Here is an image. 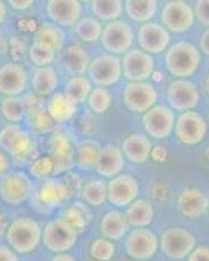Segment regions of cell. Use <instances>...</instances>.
Instances as JSON below:
<instances>
[{"label":"cell","mask_w":209,"mask_h":261,"mask_svg":"<svg viewBox=\"0 0 209 261\" xmlns=\"http://www.w3.org/2000/svg\"><path fill=\"white\" fill-rule=\"evenodd\" d=\"M203 54L197 46L187 41H178L167 48L164 57L165 68L175 79L188 80L200 68Z\"/></svg>","instance_id":"obj_1"},{"label":"cell","mask_w":209,"mask_h":261,"mask_svg":"<svg viewBox=\"0 0 209 261\" xmlns=\"http://www.w3.org/2000/svg\"><path fill=\"white\" fill-rule=\"evenodd\" d=\"M7 242L16 253H30L42 241V227L36 220L24 217L13 221L6 232Z\"/></svg>","instance_id":"obj_2"},{"label":"cell","mask_w":209,"mask_h":261,"mask_svg":"<svg viewBox=\"0 0 209 261\" xmlns=\"http://www.w3.org/2000/svg\"><path fill=\"white\" fill-rule=\"evenodd\" d=\"M159 98V89L149 81L127 83L122 92L125 109L134 114H145L157 105Z\"/></svg>","instance_id":"obj_3"},{"label":"cell","mask_w":209,"mask_h":261,"mask_svg":"<svg viewBox=\"0 0 209 261\" xmlns=\"http://www.w3.org/2000/svg\"><path fill=\"white\" fill-rule=\"evenodd\" d=\"M124 252L136 261L153 258L160 248V238L148 227L134 228L124 237Z\"/></svg>","instance_id":"obj_4"},{"label":"cell","mask_w":209,"mask_h":261,"mask_svg":"<svg viewBox=\"0 0 209 261\" xmlns=\"http://www.w3.org/2000/svg\"><path fill=\"white\" fill-rule=\"evenodd\" d=\"M101 45L111 55H124L131 50L135 42V32L131 24L124 20L111 21L103 27Z\"/></svg>","instance_id":"obj_5"},{"label":"cell","mask_w":209,"mask_h":261,"mask_svg":"<svg viewBox=\"0 0 209 261\" xmlns=\"http://www.w3.org/2000/svg\"><path fill=\"white\" fill-rule=\"evenodd\" d=\"M208 124L201 114L191 110L180 113L175 119L174 135L176 141L186 146H195L200 144L206 136Z\"/></svg>","instance_id":"obj_6"},{"label":"cell","mask_w":209,"mask_h":261,"mask_svg":"<svg viewBox=\"0 0 209 261\" xmlns=\"http://www.w3.org/2000/svg\"><path fill=\"white\" fill-rule=\"evenodd\" d=\"M161 24L170 33L183 34L195 25L194 7L183 0H171L164 4L160 13Z\"/></svg>","instance_id":"obj_7"},{"label":"cell","mask_w":209,"mask_h":261,"mask_svg":"<svg viewBox=\"0 0 209 261\" xmlns=\"http://www.w3.org/2000/svg\"><path fill=\"white\" fill-rule=\"evenodd\" d=\"M160 248L171 260H183L196 248V238L190 230L170 227L160 237Z\"/></svg>","instance_id":"obj_8"},{"label":"cell","mask_w":209,"mask_h":261,"mask_svg":"<svg viewBox=\"0 0 209 261\" xmlns=\"http://www.w3.org/2000/svg\"><path fill=\"white\" fill-rule=\"evenodd\" d=\"M77 238L79 232L62 218L48 221L42 231V239L45 247L57 255L67 253L69 249L73 248Z\"/></svg>","instance_id":"obj_9"},{"label":"cell","mask_w":209,"mask_h":261,"mask_svg":"<svg viewBox=\"0 0 209 261\" xmlns=\"http://www.w3.org/2000/svg\"><path fill=\"white\" fill-rule=\"evenodd\" d=\"M166 102L167 106L173 111L186 113L194 110L200 103L201 94L196 84L191 80H176L171 81L166 88Z\"/></svg>","instance_id":"obj_10"},{"label":"cell","mask_w":209,"mask_h":261,"mask_svg":"<svg viewBox=\"0 0 209 261\" xmlns=\"http://www.w3.org/2000/svg\"><path fill=\"white\" fill-rule=\"evenodd\" d=\"M175 113L166 105H155L143 114L141 124L145 134L154 140H165L174 134Z\"/></svg>","instance_id":"obj_11"},{"label":"cell","mask_w":209,"mask_h":261,"mask_svg":"<svg viewBox=\"0 0 209 261\" xmlns=\"http://www.w3.org/2000/svg\"><path fill=\"white\" fill-rule=\"evenodd\" d=\"M90 83L101 88H109L119 83L122 79V60L111 54H101L90 60L89 68Z\"/></svg>","instance_id":"obj_12"},{"label":"cell","mask_w":209,"mask_h":261,"mask_svg":"<svg viewBox=\"0 0 209 261\" xmlns=\"http://www.w3.org/2000/svg\"><path fill=\"white\" fill-rule=\"evenodd\" d=\"M0 148L15 160H25L33 151V140L20 124L4 125L0 129Z\"/></svg>","instance_id":"obj_13"},{"label":"cell","mask_w":209,"mask_h":261,"mask_svg":"<svg viewBox=\"0 0 209 261\" xmlns=\"http://www.w3.org/2000/svg\"><path fill=\"white\" fill-rule=\"evenodd\" d=\"M123 77L132 81H148L155 69V60L153 55L140 50L131 48L128 53L123 55L122 59Z\"/></svg>","instance_id":"obj_14"},{"label":"cell","mask_w":209,"mask_h":261,"mask_svg":"<svg viewBox=\"0 0 209 261\" xmlns=\"http://www.w3.org/2000/svg\"><path fill=\"white\" fill-rule=\"evenodd\" d=\"M136 38H138L140 50L150 55L166 53V50L171 45L170 32L157 21H150V22L140 25Z\"/></svg>","instance_id":"obj_15"},{"label":"cell","mask_w":209,"mask_h":261,"mask_svg":"<svg viewBox=\"0 0 209 261\" xmlns=\"http://www.w3.org/2000/svg\"><path fill=\"white\" fill-rule=\"evenodd\" d=\"M140 195V183L134 175L122 172L108 183V201L115 208H127L138 200Z\"/></svg>","instance_id":"obj_16"},{"label":"cell","mask_w":209,"mask_h":261,"mask_svg":"<svg viewBox=\"0 0 209 261\" xmlns=\"http://www.w3.org/2000/svg\"><path fill=\"white\" fill-rule=\"evenodd\" d=\"M32 181L27 174L11 171L0 179V197L9 205H20L29 199Z\"/></svg>","instance_id":"obj_17"},{"label":"cell","mask_w":209,"mask_h":261,"mask_svg":"<svg viewBox=\"0 0 209 261\" xmlns=\"http://www.w3.org/2000/svg\"><path fill=\"white\" fill-rule=\"evenodd\" d=\"M50 160L54 166V174L67 172L75 165V145L66 132H55L51 137Z\"/></svg>","instance_id":"obj_18"},{"label":"cell","mask_w":209,"mask_h":261,"mask_svg":"<svg viewBox=\"0 0 209 261\" xmlns=\"http://www.w3.org/2000/svg\"><path fill=\"white\" fill-rule=\"evenodd\" d=\"M46 13L58 27L75 28L83 15V6L77 0H48Z\"/></svg>","instance_id":"obj_19"},{"label":"cell","mask_w":209,"mask_h":261,"mask_svg":"<svg viewBox=\"0 0 209 261\" xmlns=\"http://www.w3.org/2000/svg\"><path fill=\"white\" fill-rule=\"evenodd\" d=\"M29 76L24 65L16 62L6 63L0 67V93L7 97H18L28 86Z\"/></svg>","instance_id":"obj_20"},{"label":"cell","mask_w":209,"mask_h":261,"mask_svg":"<svg viewBox=\"0 0 209 261\" xmlns=\"http://www.w3.org/2000/svg\"><path fill=\"white\" fill-rule=\"evenodd\" d=\"M209 208L208 196L197 188H185L176 197V209L186 218H200Z\"/></svg>","instance_id":"obj_21"},{"label":"cell","mask_w":209,"mask_h":261,"mask_svg":"<svg viewBox=\"0 0 209 261\" xmlns=\"http://www.w3.org/2000/svg\"><path fill=\"white\" fill-rule=\"evenodd\" d=\"M125 166V158L122 149L115 145H104L99 150L94 170L99 176L113 179L122 174Z\"/></svg>","instance_id":"obj_22"},{"label":"cell","mask_w":209,"mask_h":261,"mask_svg":"<svg viewBox=\"0 0 209 261\" xmlns=\"http://www.w3.org/2000/svg\"><path fill=\"white\" fill-rule=\"evenodd\" d=\"M122 151L124 158L135 165H144L152 155V141L146 135L135 132L123 140Z\"/></svg>","instance_id":"obj_23"},{"label":"cell","mask_w":209,"mask_h":261,"mask_svg":"<svg viewBox=\"0 0 209 261\" xmlns=\"http://www.w3.org/2000/svg\"><path fill=\"white\" fill-rule=\"evenodd\" d=\"M71 191L63 178H48L41 184L39 201L48 208H57L71 197Z\"/></svg>","instance_id":"obj_24"},{"label":"cell","mask_w":209,"mask_h":261,"mask_svg":"<svg viewBox=\"0 0 209 261\" xmlns=\"http://www.w3.org/2000/svg\"><path fill=\"white\" fill-rule=\"evenodd\" d=\"M41 98L42 97H38V95H30L28 99H25V106H27V114L33 129L39 134H46L53 130L55 123L48 115L47 107L45 106L43 99Z\"/></svg>","instance_id":"obj_25"},{"label":"cell","mask_w":209,"mask_h":261,"mask_svg":"<svg viewBox=\"0 0 209 261\" xmlns=\"http://www.w3.org/2000/svg\"><path fill=\"white\" fill-rule=\"evenodd\" d=\"M90 55L87 48L80 45H71L64 48L62 54L63 68L72 76H84L90 64Z\"/></svg>","instance_id":"obj_26"},{"label":"cell","mask_w":209,"mask_h":261,"mask_svg":"<svg viewBox=\"0 0 209 261\" xmlns=\"http://www.w3.org/2000/svg\"><path fill=\"white\" fill-rule=\"evenodd\" d=\"M99 231L102 238H106L109 241H120L129 231V225L125 220L124 213L114 209L109 211L99 221Z\"/></svg>","instance_id":"obj_27"},{"label":"cell","mask_w":209,"mask_h":261,"mask_svg":"<svg viewBox=\"0 0 209 261\" xmlns=\"http://www.w3.org/2000/svg\"><path fill=\"white\" fill-rule=\"evenodd\" d=\"M124 217L134 228L148 227L154 220V208L149 200L138 199L125 208Z\"/></svg>","instance_id":"obj_28"},{"label":"cell","mask_w":209,"mask_h":261,"mask_svg":"<svg viewBox=\"0 0 209 261\" xmlns=\"http://www.w3.org/2000/svg\"><path fill=\"white\" fill-rule=\"evenodd\" d=\"M124 12L129 20L141 25L150 22L159 12V2L155 0H127L124 2Z\"/></svg>","instance_id":"obj_29"},{"label":"cell","mask_w":209,"mask_h":261,"mask_svg":"<svg viewBox=\"0 0 209 261\" xmlns=\"http://www.w3.org/2000/svg\"><path fill=\"white\" fill-rule=\"evenodd\" d=\"M59 84L58 73L53 67H38L32 76V88L38 97L53 95Z\"/></svg>","instance_id":"obj_30"},{"label":"cell","mask_w":209,"mask_h":261,"mask_svg":"<svg viewBox=\"0 0 209 261\" xmlns=\"http://www.w3.org/2000/svg\"><path fill=\"white\" fill-rule=\"evenodd\" d=\"M46 107H47V113L53 119V122L66 123L73 118L77 106L63 93H54Z\"/></svg>","instance_id":"obj_31"},{"label":"cell","mask_w":209,"mask_h":261,"mask_svg":"<svg viewBox=\"0 0 209 261\" xmlns=\"http://www.w3.org/2000/svg\"><path fill=\"white\" fill-rule=\"evenodd\" d=\"M89 4L93 17H96L101 22L120 20L124 13V2L120 0H94Z\"/></svg>","instance_id":"obj_32"},{"label":"cell","mask_w":209,"mask_h":261,"mask_svg":"<svg viewBox=\"0 0 209 261\" xmlns=\"http://www.w3.org/2000/svg\"><path fill=\"white\" fill-rule=\"evenodd\" d=\"M92 89V83L89 79L85 76H72L64 85L63 94L77 106V105L88 101V97H89Z\"/></svg>","instance_id":"obj_33"},{"label":"cell","mask_w":209,"mask_h":261,"mask_svg":"<svg viewBox=\"0 0 209 261\" xmlns=\"http://www.w3.org/2000/svg\"><path fill=\"white\" fill-rule=\"evenodd\" d=\"M81 197L90 206H101L108 201V183L102 179H90L81 187Z\"/></svg>","instance_id":"obj_34"},{"label":"cell","mask_w":209,"mask_h":261,"mask_svg":"<svg viewBox=\"0 0 209 261\" xmlns=\"http://www.w3.org/2000/svg\"><path fill=\"white\" fill-rule=\"evenodd\" d=\"M64 39H66V34L62 28L53 22H46L39 27L34 42L47 46V47L53 48L55 53H58L64 45Z\"/></svg>","instance_id":"obj_35"},{"label":"cell","mask_w":209,"mask_h":261,"mask_svg":"<svg viewBox=\"0 0 209 261\" xmlns=\"http://www.w3.org/2000/svg\"><path fill=\"white\" fill-rule=\"evenodd\" d=\"M60 218L80 234V231L85 230L87 226L89 225L90 212L87 205L83 202H73L63 211Z\"/></svg>","instance_id":"obj_36"},{"label":"cell","mask_w":209,"mask_h":261,"mask_svg":"<svg viewBox=\"0 0 209 261\" xmlns=\"http://www.w3.org/2000/svg\"><path fill=\"white\" fill-rule=\"evenodd\" d=\"M102 32H103V25L99 20H97L93 16H85L81 17L80 21L75 25L76 36L84 42L92 43L101 39Z\"/></svg>","instance_id":"obj_37"},{"label":"cell","mask_w":209,"mask_h":261,"mask_svg":"<svg viewBox=\"0 0 209 261\" xmlns=\"http://www.w3.org/2000/svg\"><path fill=\"white\" fill-rule=\"evenodd\" d=\"M2 114L9 123L18 124L27 115L25 101L18 97H7L2 102Z\"/></svg>","instance_id":"obj_38"},{"label":"cell","mask_w":209,"mask_h":261,"mask_svg":"<svg viewBox=\"0 0 209 261\" xmlns=\"http://www.w3.org/2000/svg\"><path fill=\"white\" fill-rule=\"evenodd\" d=\"M87 102L88 105H89V109L93 113L102 115V114L108 113L109 109L111 107L113 97H111V93L109 92L108 88L96 86V88H93L92 92H90Z\"/></svg>","instance_id":"obj_39"},{"label":"cell","mask_w":209,"mask_h":261,"mask_svg":"<svg viewBox=\"0 0 209 261\" xmlns=\"http://www.w3.org/2000/svg\"><path fill=\"white\" fill-rule=\"evenodd\" d=\"M99 150H101V148H99L98 144H96L92 140L83 141L76 150L77 151L79 166L85 170L94 169L97 160H98Z\"/></svg>","instance_id":"obj_40"},{"label":"cell","mask_w":209,"mask_h":261,"mask_svg":"<svg viewBox=\"0 0 209 261\" xmlns=\"http://www.w3.org/2000/svg\"><path fill=\"white\" fill-rule=\"evenodd\" d=\"M57 53L47 46L33 42V45L29 47V59L34 65L38 67H50L55 60Z\"/></svg>","instance_id":"obj_41"},{"label":"cell","mask_w":209,"mask_h":261,"mask_svg":"<svg viewBox=\"0 0 209 261\" xmlns=\"http://www.w3.org/2000/svg\"><path fill=\"white\" fill-rule=\"evenodd\" d=\"M117 247L106 238H97L92 242L89 253L97 261H110L115 256Z\"/></svg>","instance_id":"obj_42"},{"label":"cell","mask_w":209,"mask_h":261,"mask_svg":"<svg viewBox=\"0 0 209 261\" xmlns=\"http://www.w3.org/2000/svg\"><path fill=\"white\" fill-rule=\"evenodd\" d=\"M30 171L36 178H45L50 174H54V166H53L50 157L38 158V160L32 163Z\"/></svg>","instance_id":"obj_43"},{"label":"cell","mask_w":209,"mask_h":261,"mask_svg":"<svg viewBox=\"0 0 209 261\" xmlns=\"http://www.w3.org/2000/svg\"><path fill=\"white\" fill-rule=\"evenodd\" d=\"M194 12L196 20L204 27L209 28V0H200L194 6Z\"/></svg>","instance_id":"obj_44"},{"label":"cell","mask_w":209,"mask_h":261,"mask_svg":"<svg viewBox=\"0 0 209 261\" xmlns=\"http://www.w3.org/2000/svg\"><path fill=\"white\" fill-rule=\"evenodd\" d=\"M187 261H209V247L199 246L188 255Z\"/></svg>","instance_id":"obj_45"},{"label":"cell","mask_w":209,"mask_h":261,"mask_svg":"<svg viewBox=\"0 0 209 261\" xmlns=\"http://www.w3.org/2000/svg\"><path fill=\"white\" fill-rule=\"evenodd\" d=\"M0 261H18L17 253L11 247L0 244Z\"/></svg>","instance_id":"obj_46"},{"label":"cell","mask_w":209,"mask_h":261,"mask_svg":"<svg viewBox=\"0 0 209 261\" xmlns=\"http://www.w3.org/2000/svg\"><path fill=\"white\" fill-rule=\"evenodd\" d=\"M199 50L201 51V54L209 57V28H206L201 33L200 38H199Z\"/></svg>","instance_id":"obj_47"},{"label":"cell","mask_w":209,"mask_h":261,"mask_svg":"<svg viewBox=\"0 0 209 261\" xmlns=\"http://www.w3.org/2000/svg\"><path fill=\"white\" fill-rule=\"evenodd\" d=\"M33 4V0H11L9 2V6L16 11H27V9L32 8Z\"/></svg>","instance_id":"obj_48"},{"label":"cell","mask_w":209,"mask_h":261,"mask_svg":"<svg viewBox=\"0 0 209 261\" xmlns=\"http://www.w3.org/2000/svg\"><path fill=\"white\" fill-rule=\"evenodd\" d=\"M9 172V160L7 157L6 151L0 148V179Z\"/></svg>","instance_id":"obj_49"},{"label":"cell","mask_w":209,"mask_h":261,"mask_svg":"<svg viewBox=\"0 0 209 261\" xmlns=\"http://www.w3.org/2000/svg\"><path fill=\"white\" fill-rule=\"evenodd\" d=\"M50 261H77V260H76L75 256H72L71 253H59V255H55Z\"/></svg>","instance_id":"obj_50"},{"label":"cell","mask_w":209,"mask_h":261,"mask_svg":"<svg viewBox=\"0 0 209 261\" xmlns=\"http://www.w3.org/2000/svg\"><path fill=\"white\" fill-rule=\"evenodd\" d=\"M7 230H8V223H7V220H6V217H4V214L0 212V237L6 235Z\"/></svg>","instance_id":"obj_51"},{"label":"cell","mask_w":209,"mask_h":261,"mask_svg":"<svg viewBox=\"0 0 209 261\" xmlns=\"http://www.w3.org/2000/svg\"><path fill=\"white\" fill-rule=\"evenodd\" d=\"M7 50H8V41L3 34H0V55L6 54Z\"/></svg>","instance_id":"obj_52"},{"label":"cell","mask_w":209,"mask_h":261,"mask_svg":"<svg viewBox=\"0 0 209 261\" xmlns=\"http://www.w3.org/2000/svg\"><path fill=\"white\" fill-rule=\"evenodd\" d=\"M7 18V6L4 2H0V25L3 24Z\"/></svg>","instance_id":"obj_53"},{"label":"cell","mask_w":209,"mask_h":261,"mask_svg":"<svg viewBox=\"0 0 209 261\" xmlns=\"http://www.w3.org/2000/svg\"><path fill=\"white\" fill-rule=\"evenodd\" d=\"M204 90H205L206 95L209 97V74L205 77V80H204Z\"/></svg>","instance_id":"obj_54"},{"label":"cell","mask_w":209,"mask_h":261,"mask_svg":"<svg viewBox=\"0 0 209 261\" xmlns=\"http://www.w3.org/2000/svg\"><path fill=\"white\" fill-rule=\"evenodd\" d=\"M208 212H209V208H208Z\"/></svg>","instance_id":"obj_55"}]
</instances>
